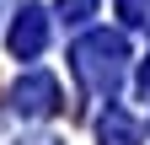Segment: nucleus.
<instances>
[{
  "label": "nucleus",
  "instance_id": "obj_1",
  "mask_svg": "<svg viewBox=\"0 0 150 145\" xmlns=\"http://www.w3.org/2000/svg\"><path fill=\"white\" fill-rule=\"evenodd\" d=\"M118 59H123V43L107 38V32H91V38L75 48V70H81L97 92H107V86L118 81Z\"/></svg>",
  "mask_w": 150,
  "mask_h": 145
},
{
  "label": "nucleus",
  "instance_id": "obj_2",
  "mask_svg": "<svg viewBox=\"0 0 150 145\" xmlns=\"http://www.w3.org/2000/svg\"><path fill=\"white\" fill-rule=\"evenodd\" d=\"M54 102H59V86H54V75H27L22 86H16V107H22V113H32V118L54 113Z\"/></svg>",
  "mask_w": 150,
  "mask_h": 145
},
{
  "label": "nucleus",
  "instance_id": "obj_3",
  "mask_svg": "<svg viewBox=\"0 0 150 145\" xmlns=\"http://www.w3.org/2000/svg\"><path fill=\"white\" fill-rule=\"evenodd\" d=\"M43 11H22V16H16V27H11V48L16 54H22V59H32V54L38 48H43Z\"/></svg>",
  "mask_w": 150,
  "mask_h": 145
},
{
  "label": "nucleus",
  "instance_id": "obj_4",
  "mask_svg": "<svg viewBox=\"0 0 150 145\" xmlns=\"http://www.w3.org/2000/svg\"><path fill=\"white\" fill-rule=\"evenodd\" d=\"M102 145H134V118H129L123 107H107V118H102Z\"/></svg>",
  "mask_w": 150,
  "mask_h": 145
},
{
  "label": "nucleus",
  "instance_id": "obj_5",
  "mask_svg": "<svg viewBox=\"0 0 150 145\" xmlns=\"http://www.w3.org/2000/svg\"><path fill=\"white\" fill-rule=\"evenodd\" d=\"M91 6H97V0H59V11H70V16H86Z\"/></svg>",
  "mask_w": 150,
  "mask_h": 145
}]
</instances>
